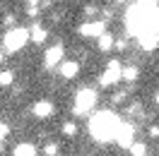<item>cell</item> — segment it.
<instances>
[{
    "label": "cell",
    "mask_w": 159,
    "mask_h": 156,
    "mask_svg": "<svg viewBox=\"0 0 159 156\" xmlns=\"http://www.w3.org/2000/svg\"><path fill=\"white\" fill-rule=\"evenodd\" d=\"M125 29L130 36H142L147 31H159V5L149 7L142 2L130 5L125 12Z\"/></svg>",
    "instance_id": "6da1fadb"
},
{
    "label": "cell",
    "mask_w": 159,
    "mask_h": 156,
    "mask_svg": "<svg viewBox=\"0 0 159 156\" xmlns=\"http://www.w3.org/2000/svg\"><path fill=\"white\" fill-rule=\"evenodd\" d=\"M120 125V118L111 110H99L97 115L89 118V135L94 142H111L116 137V130Z\"/></svg>",
    "instance_id": "7a4b0ae2"
},
{
    "label": "cell",
    "mask_w": 159,
    "mask_h": 156,
    "mask_svg": "<svg viewBox=\"0 0 159 156\" xmlns=\"http://www.w3.org/2000/svg\"><path fill=\"white\" fill-rule=\"evenodd\" d=\"M27 43H29V29H24V27H12L2 36V48L7 50V53H17Z\"/></svg>",
    "instance_id": "3957f363"
},
{
    "label": "cell",
    "mask_w": 159,
    "mask_h": 156,
    "mask_svg": "<svg viewBox=\"0 0 159 156\" xmlns=\"http://www.w3.org/2000/svg\"><path fill=\"white\" fill-rule=\"evenodd\" d=\"M94 106H97V91H94V89H80L77 94H75L72 113H75V115H87Z\"/></svg>",
    "instance_id": "277c9868"
},
{
    "label": "cell",
    "mask_w": 159,
    "mask_h": 156,
    "mask_svg": "<svg viewBox=\"0 0 159 156\" xmlns=\"http://www.w3.org/2000/svg\"><path fill=\"white\" fill-rule=\"evenodd\" d=\"M120 60H109V65H106V70L101 72L99 77V84L101 87H113L116 82H120Z\"/></svg>",
    "instance_id": "5b68a950"
},
{
    "label": "cell",
    "mask_w": 159,
    "mask_h": 156,
    "mask_svg": "<svg viewBox=\"0 0 159 156\" xmlns=\"http://www.w3.org/2000/svg\"><path fill=\"white\" fill-rule=\"evenodd\" d=\"M80 36H87V39H99L101 34L106 31V22L101 20H89L84 22V24H80Z\"/></svg>",
    "instance_id": "8992f818"
},
{
    "label": "cell",
    "mask_w": 159,
    "mask_h": 156,
    "mask_svg": "<svg viewBox=\"0 0 159 156\" xmlns=\"http://www.w3.org/2000/svg\"><path fill=\"white\" fill-rule=\"evenodd\" d=\"M116 144L118 146H123V149H128L133 142H135V127L130 125V123H120L118 125V130H116Z\"/></svg>",
    "instance_id": "52a82bcc"
},
{
    "label": "cell",
    "mask_w": 159,
    "mask_h": 156,
    "mask_svg": "<svg viewBox=\"0 0 159 156\" xmlns=\"http://www.w3.org/2000/svg\"><path fill=\"white\" fill-rule=\"evenodd\" d=\"M63 55H65V48H63V43H56V46H51L46 50V55H43V65L46 67H58L60 63H63Z\"/></svg>",
    "instance_id": "ba28073f"
},
{
    "label": "cell",
    "mask_w": 159,
    "mask_h": 156,
    "mask_svg": "<svg viewBox=\"0 0 159 156\" xmlns=\"http://www.w3.org/2000/svg\"><path fill=\"white\" fill-rule=\"evenodd\" d=\"M31 113H34V118H39V120H46V118H51L56 113V106H53V101H48V98H39L34 103V108H31Z\"/></svg>",
    "instance_id": "9c48e42d"
},
{
    "label": "cell",
    "mask_w": 159,
    "mask_h": 156,
    "mask_svg": "<svg viewBox=\"0 0 159 156\" xmlns=\"http://www.w3.org/2000/svg\"><path fill=\"white\" fill-rule=\"evenodd\" d=\"M77 72H80L77 60H63V63H60V75H63V79H75Z\"/></svg>",
    "instance_id": "30bf717a"
},
{
    "label": "cell",
    "mask_w": 159,
    "mask_h": 156,
    "mask_svg": "<svg viewBox=\"0 0 159 156\" xmlns=\"http://www.w3.org/2000/svg\"><path fill=\"white\" fill-rule=\"evenodd\" d=\"M46 39H48V31L43 29L39 22H34V24L29 27V41H31V43H39V46H41Z\"/></svg>",
    "instance_id": "8fae6325"
},
{
    "label": "cell",
    "mask_w": 159,
    "mask_h": 156,
    "mask_svg": "<svg viewBox=\"0 0 159 156\" xmlns=\"http://www.w3.org/2000/svg\"><path fill=\"white\" fill-rule=\"evenodd\" d=\"M138 39H140V46L145 50H154L159 46V31H147V34H142Z\"/></svg>",
    "instance_id": "7c38bea8"
},
{
    "label": "cell",
    "mask_w": 159,
    "mask_h": 156,
    "mask_svg": "<svg viewBox=\"0 0 159 156\" xmlns=\"http://www.w3.org/2000/svg\"><path fill=\"white\" fill-rule=\"evenodd\" d=\"M12 156H36V146L29 144V142H22V144L15 146Z\"/></svg>",
    "instance_id": "4fadbf2b"
},
{
    "label": "cell",
    "mask_w": 159,
    "mask_h": 156,
    "mask_svg": "<svg viewBox=\"0 0 159 156\" xmlns=\"http://www.w3.org/2000/svg\"><path fill=\"white\" fill-rule=\"evenodd\" d=\"M138 77H140V70L135 67V65H128V67L120 70V79H125V82H130V84H133Z\"/></svg>",
    "instance_id": "5bb4252c"
},
{
    "label": "cell",
    "mask_w": 159,
    "mask_h": 156,
    "mask_svg": "<svg viewBox=\"0 0 159 156\" xmlns=\"http://www.w3.org/2000/svg\"><path fill=\"white\" fill-rule=\"evenodd\" d=\"M113 41H116V39L111 36L109 31H104L99 39H97V46H99V50H111V48H113Z\"/></svg>",
    "instance_id": "9a60e30c"
},
{
    "label": "cell",
    "mask_w": 159,
    "mask_h": 156,
    "mask_svg": "<svg viewBox=\"0 0 159 156\" xmlns=\"http://www.w3.org/2000/svg\"><path fill=\"white\" fill-rule=\"evenodd\" d=\"M128 149H130V154H133V156H147V146L142 144V142H133Z\"/></svg>",
    "instance_id": "2e32d148"
},
{
    "label": "cell",
    "mask_w": 159,
    "mask_h": 156,
    "mask_svg": "<svg viewBox=\"0 0 159 156\" xmlns=\"http://www.w3.org/2000/svg\"><path fill=\"white\" fill-rule=\"evenodd\" d=\"M12 82H15V75H12L10 70H2L0 72V87H10Z\"/></svg>",
    "instance_id": "e0dca14e"
},
{
    "label": "cell",
    "mask_w": 159,
    "mask_h": 156,
    "mask_svg": "<svg viewBox=\"0 0 159 156\" xmlns=\"http://www.w3.org/2000/svg\"><path fill=\"white\" fill-rule=\"evenodd\" d=\"M63 135L65 137H75L77 135V123H65V125H63Z\"/></svg>",
    "instance_id": "ac0fdd59"
},
{
    "label": "cell",
    "mask_w": 159,
    "mask_h": 156,
    "mask_svg": "<svg viewBox=\"0 0 159 156\" xmlns=\"http://www.w3.org/2000/svg\"><path fill=\"white\" fill-rule=\"evenodd\" d=\"M58 144H53V142H51V144H46V149H43V154L46 156H58Z\"/></svg>",
    "instance_id": "d6986e66"
},
{
    "label": "cell",
    "mask_w": 159,
    "mask_h": 156,
    "mask_svg": "<svg viewBox=\"0 0 159 156\" xmlns=\"http://www.w3.org/2000/svg\"><path fill=\"white\" fill-rule=\"evenodd\" d=\"M113 48H118V50H125V48H128V41H123V39L113 41Z\"/></svg>",
    "instance_id": "ffe728a7"
},
{
    "label": "cell",
    "mask_w": 159,
    "mask_h": 156,
    "mask_svg": "<svg viewBox=\"0 0 159 156\" xmlns=\"http://www.w3.org/2000/svg\"><path fill=\"white\" fill-rule=\"evenodd\" d=\"M125 101V91H118V94H113V103H123Z\"/></svg>",
    "instance_id": "44dd1931"
},
{
    "label": "cell",
    "mask_w": 159,
    "mask_h": 156,
    "mask_svg": "<svg viewBox=\"0 0 159 156\" xmlns=\"http://www.w3.org/2000/svg\"><path fill=\"white\" fill-rule=\"evenodd\" d=\"M5 137H7V125H2V123H0V142H2Z\"/></svg>",
    "instance_id": "7402d4cb"
},
{
    "label": "cell",
    "mask_w": 159,
    "mask_h": 156,
    "mask_svg": "<svg viewBox=\"0 0 159 156\" xmlns=\"http://www.w3.org/2000/svg\"><path fill=\"white\" fill-rule=\"evenodd\" d=\"M149 137H159V125H152V127H149Z\"/></svg>",
    "instance_id": "603a6c76"
},
{
    "label": "cell",
    "mask_w": 159,
    "mask_h": 156,
    "mask_svg": "<svg viewBox=\"0 0 159 156\" xmlns=\"http://www.w3.org/2000/svg\"><path fill=\"white\" fill-rule=\"evenodd\" d=\"M138 2H142V5H149V7H154V5H157V0H138Z\"/></svg>",
    "instance_id": "cb8c5ba5"
},
{
    "label": "cell",
    "mask_w": 159,
    "mask_h": 156,
    "mask_svg": "<svg viewBox=\"0 0 159 156\" xmlns=\"http://www.w3.org/2000/svg\"><path fill=\"white\" fill-rule=\"evenodd\" d=\"M84 12H87V17H92V15L97 12V7H94V5H89V7H87V10H84Z\"/></svg>",
    "instance_id": "d4e9b609"
},
{
    "label": "cell",
    "mask_w": 159,
    "mask_h": 156,
    "mask_svg": "<svg viewBox=\"0 0 159 156\" xmlns=\"http://www.w3.org/2000/svg\"><path fill=\"white\" fill-rule=\"evenodd\" d=\"M154 103H157V106H159V94H157V98H154Z\"/></svg>",
    "instance_id": "484cf974"
},
{
    "label": "cell",
    "mask_w": 159,
    "mask_h": 156,
    "mask_svg": "<svg viewBox=\"0 0 159 156\" xmlns=\"http://www.w3.org/2000/svg\"><path fill=\"white\" fill-rule=\"evenodd\" d=\"M0 63H2V53H0Z\"/></svg>",
    "instance_id": "4316f807"
}]
</instances>
